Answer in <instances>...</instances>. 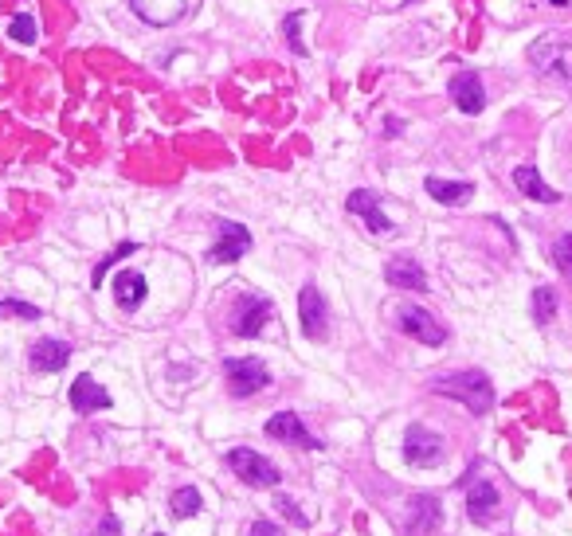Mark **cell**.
<instances>
[{
  "mask_svg": "<svg viewBox=\"0 0 572 536\" xmlns=\"http://www.w3.org/2000/svg\"><path fill=\"white\" fill-rule=\"evenodd\" d=\"M431 392H439V396H447V400H459L467 411H475V415H486V411L494 407V384H490L486 372H475V368L435 380Z\"/></svg>",
  "mask_w": 572,
  "mask_h": 536,
  "instance_id": "cell-1",
  "label": "cell"
},
{
  "mask_svg": "<svg viewBox=\"0 0 572 536\" xmlns=\"http://www.w3.org/2000/svg\"><path fill=\"white\" fill-rule=\"evenodd\" d=\"M529 63L537 75L553 79V83H572V40L561 36H541L529 47Z\"/></svg>",
  "mask_w": 572,
  "mask_h": 536,
  "instance_id": "cell-2",
  "label": "cell"
},
{
  "mask_svg": "<svg viewBox=\"0 0 572 536\" xmlns=\"http://www.w3.org/2000/svg\"><path fill=\"white\" fill-rule=\"evenodd\" d=\"M228 466H232V474H236L243 486H255V490H271V486H279V466H275V462H267V458H263V454H255V450H247V447L228 450Z\"/></svg>",
  "mask_w": 572,
  "mask_h": 536,
  "instance_id": "cell-3",
  "label": "cell"
},
{
  "mask_svg": "<svg viewBox=\"0 0 572 536\" xmlns=\"http://www.w3.org/2000/svg\"><path fill=\"white\" fill-rule=\"evenodd\" d=\"M224 376H228V392H232L236 400H247V396L263 392V388L271 384V372H267L259 360H251V357L224 360Z\"/></svg>",
  "mask_w": 572,
  "mask_h": 536,
  "instance_id": "cell-4",
  "label": "cell"
},
{
  "mask_svg": "<svg viewBox=\"0 0 572 536\" xmlns=\"http://www.w3.org/2000/svg\"><path fill=\"white\" fill-rule=\"evenodd\" d=\"M396 321H400V329H404L408 337H416L420 345H431V349H435V345H443V341H447V329H443V325H439L424 306H400Z\"/></svg>",
  "mask_w": 572,
  "mask_h": 536,
  "instance_id": "cell-5",
  "label": "cell"
},
{
  "mask_svg": "<svg viewBox=\"0 0 572 536\" xmlns=\"http://www.w3.org/2000/svg\"><path fill=\"white\" fill-rule=\"evenodd\" d=\"M267 435L275 443H290V447H302V450H322V439L306 431V423L294 415V411H279L267 419Z\"/></svg>",
  "mask_w": 572,
  "mask_h": 536,
  "instance_id": "cell-6",
  "label": "cell"
},
{
  "mask_svg": "<svg viewBox=\"0 0 572 536\" xmlns=\"http://www.w3.org/2000/svg\"><path fill=\"white\" fill-rule=\"evenodd\" d=\"M404 458L412 462V466H439V458H443V439L428 431V427H420V423H412L408 427V435H404Z\"/></svg>",
  "mask_w": 572,
  "mask_h": 536,
  "instance_id": "cell-7",
  "label": "cell"
},
{
  "mask_svg": "<svg viewBox=\"0 0 572 536\" xmlns=\"http://www.w3.org/2000/svg\"><path fill=\"white\" fill-rule=\"evenodd\" d=\"M298 317H302V333L306 337H326L330 313H326V298L318 294V286H302V294H298Z\"/></svg>",
  "mask_w": 572,
  "mask_h": 536,
  "instance_id": "cell-8",
  "label": "cell"
},
{
  "mask_svg": "<svg viewBox=\"0 0 572 536\" xmlns=\"http://www.w3.org/2000/svg\"><path fill=\"white\" fill-rule=\"evenodd\" d=\"M345 208H349L353 216H361V220H365V227H369L373 235H388V231H392V220L381 212V200H377V192H369V188L349 192Z\"/></svg>",
  "mask_w": 572,
  "mask_h": 536,
  "instance_id": "cell-9",
  "label": "cell"
},
{
  "mask_svg": "<svg viewBox=\"0 0 572 536\" xmlns=\"http://www.w3.org/2000/svg\"><path fill=\"white\" fill-rule=\"evenodd\" d=\"M247 251H251V231L243 224H224L216 247L208 251V259H212V263H239Z\"/></svg>",
  "mask_w": 572,
  "mask_h": 536,
  "instance_id": "cell-10",
  "label": "cell"
},
{
  "mask_svg": "<svg viewBox=\"0 0 572 536\" xmlns=\"http://www.w3.org/2000/svg\"><path fill=\"white\" fill-rule=\"evenodd\" d=\"M267 321H271V302L255 294V298H243V302L236 306L232 329H236V337H259Z\"/></svg>",
  "mask_w": 572,
  "mask_h": 536,
  "instance_id": "cell-11",
  "label": "cell"
},
{
  "mask_svg": "<svg viewBox=\"0 0 572 536\" xmlns=\"http://www.w3.org/2000/svg\"><path fill=\"white\" fill-rule=\"evenodd\" d=\"M67 400H71V407H75L79 415H91V411H106V407H110V392L98 388L91 372H79L75 384H71V392H67Z\"/></svg>",
  "mask_w": 572,
  "mask_h": 536,
  "instance_id": "cell-12",
  "label": "cell"
},
{
  "mask_svg": "<svg viewBox=\"0 0 572 536\" xmlns=\"http://www.w3.org/2000/svg\"><path fill=\"white\" fill-rule=\"evenodd\" d=\"M447 90H451V102H455L463 114H482V106H486V90H482V79H478L475 71H459Z\"/></svg>",
  "mask_w": 572,
  "mask_h": 536,
  "instance_id": "cell-13",
  "label": "cell"
},
{
  "mask_svg": "<svg viewBox=\"0 0 572 536\" xmlns=\"http://www.w3.org/2000/svg\"><path fill=\"white\" fill-rule=\"evenodd\" d=\"M130 8L142 16L145 24L165 28V24H173V20H181L189 12V0H130Z\"/></svg>",
  "mask_w": 572,
  "mask_h": 536,
  "instance_id": "cell-14",
  "label": "cell"
},
{
  "mask_svg": "<svg viewBox=\"0 0 572 536\" xmlns=\"http://www.w3.org/2000/svg\"><path fill=\"white\" fill-rule=\"evenodd\" d=\"M145 294H149V286H145V274L142 270H118L114 274V302L122 306V310H138L145 302Z\"/></svg>",
  "mask_w": 572,
  "mask_h": 536,
  "instance_id": "cell-15",
  "label": "cell"
},
{
  "mask_svg": "<svg viewBox=\"0 0 572 536\" xmlns=\"http://www.w3.org/2000/svg\"><path fill=\"white\" fill-rule=\"evenodd\" d=\"M28 360H32L36 372H59V368H67V360H71V345H67V341H55V337H44V341L32 345Z\"/></svg>",
  "mask_w": 572,
  "mask_h": 536,
  "instance_id": "cell-16",
  "label": "cell"
},
{
  "mask_svg": "<svg viewBox=\"0 0 572 536\" xmlns=\"http://www.w3.org/2000/svg\"><path fill=\"white\" fill-rule=\"evenodd\" d=\"M384 278H388V286H396V290H416V294L428 290V274H424L420 263H412V259H392V263L384 267Z\"/></svg>",
  "mask_w": 572,
  "mask_h": 536,
  "instance_id": "cell-17",
  "label": "cell"
},
{
  "mask_svg": "<svg viewBox=\"0 0 572 536\" xmlns=\"http://www.w3.org/2000/svg\"><path fill=\"white\" fill-rule=\"evenodd\" d=\"M514 184H518V192L529 196V200H537V204H557L561 200V192L557 188H549L541 173L533 169V165H522V169H514Z\"/></svg>",
  "mask_w": 572,
  "mask_h": 536,
  "instance_id": "cell-18",
  "label": "cell"
},
{
  "mask_svg": "<svg viewBox=\"0 0 572 536\" xmlns=\"http://www.w3.org/2000/svg\"><path fill=\"white\" fill-rule=\"evenodd\" d=\"M424 188H428L431 200H439V204H467L471 196H475V184L471 180H439V177H428L424 180Z\"/></svg>",
  "mask_w": 572,
  "mask_h": 536,
  "instance_id": "cell-19",
  "label": "cell"
},
{
  "mask_svg": "<svg viewBox=\"0 0 572 536\" xmlns=\"http://www.w3.org/2000/svg\"><path fill=\"white\" fill-rule=\"evenodd\" d=\"M498 501H502V497H498V490H494L490 482H475L471 493H467V513H471V521H475V525H490Z\"/></svg>",
  "mask_w": 572,
  "mask_h": 536,
  "instance_id": "cell-20",
  "label": "cell"
},
{
  "mask_svg": "<svg viewBox=\"0 0 572 536\" xmlns=\"http://www.w3.org/2000/svg\"><path fill=\"white\" fill-rule=\"evenodd\" d=\"M439 501L435 497H412V517H408V533L412 536H431L435 533V525H439Z\"/></svg>",
  "mask_w": 572,
  "mask_h": 536,
  "instance_id": "cell-21",
  "label": "cell"
},
{
  "mask_svg": "<svg viewBox=\"0 0 572 536\" xmlns=\"http://www.w3.org/2000/svg\"><path fill=\"white\" fill-rule=\"evenodd\" d=\"M533 317H537V325H549L557 317V290L553 286H537L533 290Z\"/></svg>",
  "mask_w": 572,
  "mask_h": 536,
  "instance_id": "cell-22",
  "label": "cell"
},
{
  "mask_svg": "<svg viewBox=\"0 0 572 536\" xmlns=\"http://www.w3.org/2000/svg\"><path fill=\"white\" fill-rule=\"evenodd\" d=\"M169 509H173V517H192V513H200V493L192 490V486L173 490V497H169Z\"/></svg>",
  "mask_w": 572,
  "mask_h": 536,
  "instance_id": "cell-23",
  "label": "cell"
},
{
  "mask_svg": "<svg viewBox=\"0 0 572 536\" xmlns=\"http://www.w3.org/2000/svg\"><path fill=\"white\" fill-rule=\"evenodd\" d=\"M134 251H138V243H118V247H114V251H110V255H106V259H102V263H98L95 267V274H91V286H102V278H106V270L114 267V263H118V259H126V255H134Z\"/></svg>",
  "mask_w": 572,
  "mask_h": 536,
  "instance_id": "cell-24",
  "label": "cell"
},
{
  "mask_svg": "<svg viewBox=\"0 0 572 536\" xmlns=\"http://www.w3.org/2000/svg\"><path fill=\"white\" fill-rule=\"evenodd\" d=\"M0 317H24V321H40V306H28L20 298H0Z\"/></svg>",
  "mask_w": 572,
  "mask_h": 536,
  "instance_id": "cell-25",
  "label": "cell"
},
{
  "mask_svg": "<svg viewBox=\"0 0 572 536\" xmlns=\"http://www.w3.org/2000/svg\"><path fill=\"white\" fill-rule=\"evenodd\" d=\"M8 36H12L16 44H36V20H32V16H16V20L8 24Z\"/></svg>",
  "mask_w": 572,
  "mask_h": 536,
  "instance_id": "cell-26",
  "label": "cell"
},
{
  "mask_svg": "<svg viewBox=\"0 0 572 536\" xmlns=\"http://www.w3.org/2000/svg\"><path fill=\"white\" fill-rule=\"evenodd\" d=\"M553 263H557V270H561L565 278H572V235H561V239L553 243Z\"/></svg>",
  "mask_w": 572,
  "mask_h": 536,
  "instance_id": "cell-27",
  "label": "cell"
},
{
  "mask_svg": "<svg viewBox=\"0 0 572 536\" xmlns=\"http://www.w3.org/2000/svg\"><path fill=\"white\" fill-rule=\"evenodd\" d=\"M275 505H279V513H286V517H290V525H298V529H310V517H306V513H302V509L290 501V497H283V493H279V497H275Z\"/></svg>",
  "mask_w": 572,
  "mask_h": 536,
  "instance_id": "cell-28",
  "label": "cell"
},
{
  "mask_svg": "<svg viewBox=\"0 0 572 536\" xmlns=\"http://www.w3.org/2000/svg\"><path fill=\"white\" fill-rule=\"evenodd\" d=\"M298 24H302V12H290V16H286V36H290L294 55H306V47H302V40H298Z\"/></svg>",
  "mask_w": 572,
  "mask_h": 536,
  "instance_id": "cell-29",
  "label": "cell"
},
{
  "mask_svg": "<svg viewBox=\"0 0 572 536\" xmlns=\"http://www.w3.org/2000/svg\"><path fill=\"white\" fill-rule=\"evenodd\" d=\"M251 536H283L271 521H255V529H251Z\"/></svg>",
  "mask_w": 572,
  "mask_h": 536,
  "instance_id": "cell-30",
  "label": "cell"
},
{
  "mask_svg": "<svg viewBox=\"0 0 572 536\" xmlns=\"http://www.w3.org/2000/svg\"><path fill=\"white\" fill-rule=\"evenodd\" d=\"M404 4H412V0H404Z\"/></svg>",
  "mask_w": 572,
  "mask_h": 536,
  "instance_id": "cell-31",
  "label": "cell"
}]
</instances>
